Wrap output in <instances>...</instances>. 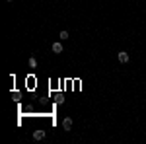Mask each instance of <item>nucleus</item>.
<instances>
[{"label": "nucleus", "mask_w": 146, "mask_h": 144, "mask_svg": "<svg viewBox=\"0 0 146 144\" xmlns=\"http://www.w3.org/2000/svg\"><path fill=\"white\" fill-rule=\"evenodd\" d=\"M117 58H119V62H129V53H125V51H121V53H117Z\"/></svg>", "instance_id": "obj_3"}, {"label": "nucleus", "mask_w": 146, "mask_h": 144, "mask_svg": "<svg viewBox=\"0 0 146 144\" xmlns=\"http://www.w3.org/2000/svg\"><path fill=\"white\" fill-rule=\"evenodd\" d=\"M53 53H56V55H58V53H62V45L58 43V41L53 43Z\"/></svg>", "instance_id": "obj_4"}, {"label": "nucleus", "mask_w": 146, "mask_h": 144, "mask_svg": "<svg viewBox=\"0 0 146 144\" xmlns=\"http://www.w3.org/2000/svg\"><path fill=\"white\" fill-rule=\"evenodd\" d=\"M33 138H35V140H43V138H45V131H43V129L33 131Z\"/></svg>", "instance_id": "obj_2"}, {"label": "nucleus", "mask_w": 146, "mask_h": 144, "mask_svg": "<svg viewBox=\"0 0 146 144\" xmlns=\"http://www.w3.org/2000/svg\"><path fill=\"white\" fill-rule=\"evenodd\" d=\"M6 2H12V0H6Z\"/></svg>", "instance_id": "obj_7"}, {"label": "nucleus", "mask_w": 146, "mask_h": 144, "mask_svg": "<svg viewBox=\"0 0 146 144\" xmlns=\"http://www.w3.org/2000/svg\"><path fill=\"white\" fill-rule=\"evenodd\" d=\"M60 39H68V31H60Z\"/></svg>", "instance_id": "obj_6"}, {"label": "nucleus", "mask_w": 146, "mask_h": 144, "mask_svg": "<svg viewBox=\"0 0 146 144\" xmlns=\"http://www.w3.org/2000/svg\"><path fill=\"white\" fill-rule=\"evenodd\" d=\"M62 129L64 131H72V119L70 117H64L62 119Z\"/></svg>", "instance_id": "obj_1"}, {"label": "nucleus", "mask_w": 146, "mask_h": 144, "mask_svg": "<svg viewBox=\"0 0 146 144\" xmlns=\"http://www.w3.org/2000/svg\"><path fill=\"white\" fill-rule=\"evenodd\" d=\"M29 66H31V68H37V58H35V56H31V58H29Z\"/></svg>", "instance_id": "obj_5"}]
</instances>
